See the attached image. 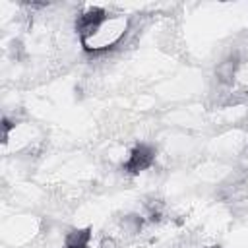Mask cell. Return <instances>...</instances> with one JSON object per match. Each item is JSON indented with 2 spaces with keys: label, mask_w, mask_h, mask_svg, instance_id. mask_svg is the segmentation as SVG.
Returning <instances> with one entry per match:
<instances>
[{
  "label": "cell",
  "mask_w": 248,
  "mask_h": 248,
  "mask_svg": "<svg viewBox=\"0 0 248 248\" xmlns=\"http://www.w3.org/2000/svg\"><path fill=\"white\" fill-rule=\"evenodd\" d=\"M91 242L89 229H72L64 234V248H87Z\"/></svg>",
  "instance_id": "obj_2"
},
{
  "label": "cell",
  "mask_w": 248,
  "mask_h": 248,
  "mask_svg": "<svg viewBox=\"0 0 248 248\" xmlns=\"http://www.w3.org/2000/svg\"><path fill=\"white\" fill-rule=\"evenodd\" d=\"M153 163H155V149L151 145H147V143H140L130 151V155L124 161L122 169L126 172H130V174H138L141 170L151 169Z\"/></svg>",
  "instance_id": "obj_1"
},
{
  "label": "cell",
  "mask_w": 248,
  "mask_h": 248,
  "mask_svg": "<svg viewBox=\"0 0 248 248\" xmlns=\"http://www.w3.org/2000/svg\"><path fill=\"white\" fill-rule=\"evenodd\" d=\"M211 248H221V246H211Z\"/></svg>",
  "instance_id": "obj_3"
}]
</instances>
